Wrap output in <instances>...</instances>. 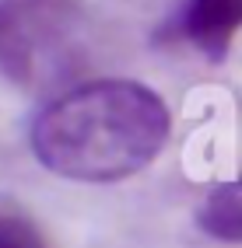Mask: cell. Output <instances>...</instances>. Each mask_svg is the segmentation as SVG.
Segmentation results:
<instances>
[{"label": "cell", "mask_w": 242, "mask_h": 248, "mask_svg": "<svg viewBox=\"0 0 242 248\" xmlns=\"http://www.w3.org/2000/svg\"><path fill=\"white\" fill-rule=\"evenodd\" d=\"M172 137V112L134 77H95L46 102L28 147L46 171L81 186H112L158 161Z\"/></svg>", "instance_id": "1"}, {"label": "cell", "mask_w": 242, "mask_h": 248, "mask_svg": "<svg viewBox=\"0 0 242 248\" xmlns=\"http://www.w3.org/2000/svg\"><path fill=\"white\" fill-rule=\"evenodd\" d=\"M88 53L85 0H0V74L25 91L53 88Z\"/></svg>", "instance_id": "2"}, {"label": "cell", "mask_w": 242, "mask_h": 248, "mask_svg": "<svg viewBox=\"0 0 242 248\" xmlns=\"http://www.w3.org/2000/svg\"><path fill=\"white\" fill-rule=\"evenodd\" d=\"M175 28L204 60L221 63L242 31V0H186Z\"/></svg>", "instance_id": "3"}, {"label": "cell", "mask_w": 242, "mask_h": 248, "mask_svg": "<svg viewBox=\"0 0 242 248\" xmlns=\"http://www.w3.org/2000/svg\"><path fill=\"white\" fill-rule=\"evenodd\" d=\"M197 227L211 241L242 245V178L221 182L197 206Z\"/></svg>", "instance_id": "4"}, {"label": "cell", "mask_w": 242, "mask_h": 248, "mask_svg": "<svg viewBox=\"0 0 242 248\" xmlns=\"http://www.w3.org/2000/svg\"><path fill=\"white\" fill-rule=\"evenodd\" d=\"M0 248H46V238L28 213L0 203Z\"/></svg>", "instance_id": "5"}]
</instances>
